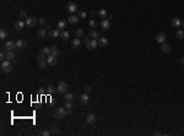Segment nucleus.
Returning a JSON list of instances; mask_svg holds the SVG:
<instances>
[{"mask_svg":"<svg viewBox=\"0 0 184 136\" xmlns=\"http://www.w3.org/2000/svg\"><path fill=\"white\" fill-rule=\"evenodd\" d=\"M16 48V42H12V41H8L5 43V49L6 50H14Z\"/></svg>","mask_w":184,"mask_h":136,"instance_id":"ddd939ff","label":"nucleus"},{"mask_svg":"<svg viewBox=\"0 0 184 136\" xmlns=\"http://www.w3.org/2000/svg\"><path fill=\"white\" fill-rule=\"evenodd\" d=\"M107 18H108V20H112V18H113V16H112V15H108V16H107Z\"/></svg>","mask_w":184,"mask_h":136,"instance_id":"a18cd8bd","label":"nucleus"},{"mask_svg":"<svg viewBox=\"0 0 184 136\" xmlns=\"http://www.w3.org/2000/svg\"><path fill=\"white\" fill-rule=\"evenodd\" d=\"M26 26V21H22V20H17L16 22H15V25H14V28L16 29V31H21V29H23V27Z\"/></svg>","mask_w":184,"mask_h":136,"instance_id":"0eeeda50","label":"nucleus"},{"mask_svg":"<svg viewBox=\"0 0 184 136\" xmlns=\"http://www.w3.org/2000/svg\"><path fill=\"white\" fill-rule=\"evenodd\" d=\"M96 119H97V117H96L95 113H88V114L86 115V123H87V124H93V123L96 121Z\"/></svg>","mask_w":184,"mask_h":136,"instance_id":"6e6552de","label":"nucleus"},{"mask_svg":"<svg viewBox=\"0 0 184 136\" xmlns=\"http://www.w3.org/2000/svg\"><path fill=\"white\" fill-rule=\"evenodd\" d=\"M64 98H65V100H73V102H74V99H75L74 94L73 93H70V92H65Z\"/></svg>","mask_w":184,"mask_h":136,"instance_id":"c756f323","label":"nucleus"},{"mask_svg":"<svg viewBox=\"0 0 184 136\" xmlns=\"http://www.w3.org/2000/svg\"><path fill=\"white\" fill-rule=\"evenodd\" d=\"M80 102H81L82 104H87V103L90 102V97L87 96V93H85V94H81V96H80Z\"/></svg>","mask_w":184,"mask_h":136,"instance_id":"aec40b11","label":"nucleus"},{"mask_svg":"<svg viewBox=\"0 0 184 136\" xmlns=\"http://www.w3.org/2000/svg\"><path fill=\"white\" fill-rule=\"evenodd\" d=\"M88 26L92 28V29H95V28L97 27V21L95 20V18H92V20H90L88 21Z\"/></svg>","mask_w":184,"mask_h":136,"instance_id":"2f4dec72","label":"nucleus"},{"mask_svg":"<svg viewBox=\"0 0 184 136\" xmlns=\"http://www.w3.org/2000/svg\"><path fill=\"white\" fill-rule=\"evenodd\" d=\"M91 91H92L91 86H85V93H90Z\"/></svg>","mask_w":184,"mask_h":136,"instance_id":"79ce46f5","label":"nucleus"},{"mask_svg":"<svg viewBox=\"0 0 184 136\" xmlns=\"http://www.w3.org/2000/svg\"><path fill=\"white\" fill-rule=\"evenodd\" d=\"M54 86L53 85H48L47 86V94H52V93H54Z\"/></svg>","mask_w":184,"mask_h":136,"instance_id":"72a5a7b5","label":"nucleus"},{"mask_svg":"<svg viewBox=\"0 0 184 136\" xmlns=\"http://www.w3.org/2000/svg\"><path fill=\"white\" fill-rule=\"evenodd\" d=\"M166 39H167V36H166L165 33H162V32H160V33H157L156 36H155V41H156L157 43H165Z\"/></svg>","mask_w":184,"mask_h":136,"instance_id":"423d86ee","label":"nucleus"},{"mask_svg":"<svg viewBox=\"0 0 184 136\" xmlns=\"http://www.w3.org/2000/svg\"><path fill=\"white\" fill-rule=\"evenodd\" d=\"M80 44H81V39H79V38H75V39H73V42H71V45H73L74 49H77L80 47Z\"/></svg>","mask_w":184,"mask_h":136,"instance_id":"4be33fe9","label":"nucleus"},{"mask_svg":"<svg viewBox=\"0 0 184 136\" xmlns=\"http://www.w3.org/2000/svg\"><path fill=\"white\" fill-rule=\"evenodd\" d=\"M50 54L58 58V55H59V49H58L56 45H52V47H50Z\"/></svg>","mask_w":184,"mask_h":136,"instance_id":"5701e85b","label":"nucleus"},{"mask_svg":"<svg viewBox=\"0 0 184 136\" xmlns=\"http://www.w3.org/2000/svg\"><path fill=\"white\" fill-rule=\"evenodd\" d=\"M47 60H42V61H38V66H39V67H41V69H44V67H46L47 66Z\"/></svg>","mask_w":184,"mask_h":136,"instance_id":"4c0bfd02","label":"nucleus"},{"mask_svg":"<svg viewBox=\"0 0 184 136\" xmlns=\"http://www.w3.org/2000/svg\"><path fill=\"white\" fill-rule=\"evenodd\" d=\"M41 52L44 53L46 55H50V48H48V47H43V48L41 49Z\"/></svg>","mask_w":184,"mask_h":136,"instance_id":"e433bc0d","label":"nucleus"},{"mask_svg":"<svg viewBox=\"0 0 184 136\" xmlns=\"http://www.w3.org/2000/svg\"><path fill=\"white\" fill-rule=\"evenodd\" d=\"M47 58H48V55H46L44 54V53H42V52H41V53H39V54L37 55V61H42V60H47Z\"/></svg>","mask_w":184,"mask_h":136,"instance_id":"cd10ccee","label":"nucleus"},{"mask_svg":"<svg viewBox=\"0 0 184 136\" xmlns=\"http://www.w3.org/2000/svg\"><path fill=\"white\" fill-rule=\"evenodd\" d=\"M101 26L103 29H109L110 28V20H108V18H103L102 20V22H101Z\"/></svg>","mask_w":184,"mask_h":136,"instance_id":"f8f14e48","label":"nucleus"},{"mask_svg":"<svg viewBox=\"0 0 184 136\" xmlns=\"http://www.w3.org/2000/svg\"><path fill=\"white\" fill-rule=\"evenodd\" d=\"M175 36L178 39H184V29H177Z\"/></svg>","mask_w":184,"mask_h":136,"instance_id":"c85d7f7f","label":"nucleus"},{"mask_svg":"<svg viewBox=\"0 0 184 136\" xmlns=\"http://www.w3.org/2000/svg\"><path fill=\"white\" fill-rule=\"evenodd\" d=\"M56 27H58V29H60V31H64L65 27H66V21L65 20H60L56 23Z\"/></svg>","mask_w":184,"mask_h":136,"instance_id":"6ab92c4d","label":"nucleus"},{"mask_svg":"<svg viewBox=\"0 0 184 136\" xmlns=\"http://www.w3.org/2000/svg\"><path fill=\"white\" fill-rule=\"evenodd\" d=\"M8 38V32L5 29H1L0 31V39H6Z\"/></svg>","mask_w":184,"mask_h":136,"instance_id":"c9c22d12","label":"nucleus"},{"mask_svg":"<svg viewBox=\"0 0 184 136\" xmlns=\"http://www.w3.org/2000/svg\"><path fill=\"white\" fill-rule=\"evenodd\" d=\"M5 54H6V59H8V60L15 59V53H14V50H6Z\"/></svg>","mask_w":184,"mask_h":136,"instance_id":"393cba45","label":"nucleus"},{"mask_svg":"<svg viewBox=\"0 0 184 136\" xmlns=\"http://www.w3.org/2000/svg\"><path fill=\"white\" fill-rule=\"evenodd\" d=\"M79 17H80V18H85V17H86V12L82 11V10H80V11H79Z\"/></svg>","mask_w":184,"mask_h":136,"instance_id":"ea45409f","label":"nucleus"},{"mask_svg":"<svg viewBox=\"0 0 184 136\" xmlns=\"http://www.w3.org/2000/svg\"><path fill=\"white\" fill-rule=\"evenodd\" d=\"M25 47H26V42L22 41V39H17V42H16V48H17V49H22V48H25Z\"/></svg>","mask_w":184,"mask_h":136,"instance_id":"a878e982","label":"nucleus"},{"mask_svg":"<svg viewBox=\"0 0 184 136\" xmlns=\"http://www.w3.org/2000/svg\"><path fill=\"white\" fill-rule=\"evenodd\" d=\"M26 25L29 26V27H35V26L37 25V18L29 17V16H28V17L26 18Z\"/></svg>","mask_w":184,"mask_h":136,"instance_id":"9b49d317","label":"nucleus"},{"mask_svg":"<svg viewBox=\"0 0 184 136\" xmlns=\"http://www.w3.org/2000/svg\"><path fill=\"white\" fill-rule=\"evenodd\" d=\"M66 10L70 12V14H76V11H79L77 10V5L73 3V1H70V3H68V5H66Z\"/></svg>","mask_w":184,"mask_h":136,"instance_id":"20e7f679","label":"nucleus"},{"mask_svg":"<svg viewBox=\"0 0 184 136\" xmlns=\"http://www.w3.org/2000/svg\"><path fill=\"white\" fill-rule=\"evenodd\" d=\"M75 35H76L77 38H81V37H83V29H82V28H77V29H75Z\"/></svg>","mask_w":184,"mask_h":136,"instance_id":"473e14b6","label":"nucleus"},{"mask_svg":"<svg viewBox=\"0 0 184 136\" xmlns=\"http://www.w3.org/2000/svg\"><path fill=\"white\" fill-rule=\"evenodd\" d=\"M161 52L162 53H165V54H168V53H171V45L167 44V43H162L161 45Z\"/></svg>","mask_w":184,"mask_h":136,"instance_id":"4468645a","label":"nucleus"},{"mask_svg":"<svg viewBox=\"0 0 184 136\" xmlns=\"http://www.w3.org/2000/svg\"><path fill=\"white\" fill-rule=\"evenodd\" d=\"M69 114H71V110H69V109H65V107H59V108H56V112H55V118L56 119H63L65 118L66 115H69Z\"/></svg>","mask_w":184,"mask_h":136,"instance_id":"f257e3e1","label":"nucleus"},{"mask_svg":"<svg viewBox=\"0 0 184 136\" xmlns=\"http://www.w3.org/2000/svg\"><path fill=\"white\" fill-rule=\"evenodd\" d=\"M20 17H21V18H25V20H26V18L28 17L27 12H26V11H25V10H22V11H21V12H20Z\"/></svg>","mask_w":184,"mask_h":136,"instance_id":"58836bf2","label":"nucleus"},{"mask_svg":"<svg viewBox=\"0 0 184 136\" xmlns=\"http://www.w3.org/2000/svg\"><path fill=\"white\" fill-rule=\"evenodd\" d=\"M182 26H183V28H184V22H182Z\"/></svg>","mask_w":184,"mask_h":136,"instance_id":"49530a36","label":"nucleus"},{"mask_svg":"<svg viewBox=\"0 0 184 136\" xmlns=\"http://www.w3.org/2000/svg\"><path fill=\"white\" fill-rule=\"evenodd\" d=\"M69 37H70V33H69L66 29H64V31L60 32V38H62V39L66 41V39H69Z\"/></svg>","mask_w":184,"mask_h":136,"instance_id":"bb28decb","label":"nucleus"},{"mask_svg":"<svg viewBox=\"0 0 184 136\" xmlns=\"http://www.w3.org/2000/svg\"><path fill=\"white\" fill-rule=\"evenodd\" d=\"M97 15H98V17H101L102 20L108 16V15H107V10L106 9H100L98 10V12H97Z\"/></svg>","mask_w":184,"mask_h":136,"instance_id":"412c9836","label":"nucleus"},{"mask_svg":"<svg viewBox=\"0 0 184 136\" xmlns=\"http://www.w3.org/2000/svg\"><path fill=\"white\" fill-rule=\"evenodd\" d=\"M46 36H47V28H38L37 29V37L44 38Z\"/></svg>","mask_w":184,"mask_h":136,"instance_id":"dca6fc26","label":"nucleus"},{"mask_svg":"<svg viewBox=\"0 0 184 136\" xmlns=\"http://www.w3.org/2000/svg\"><path fill=\"white\" fill-rule=\"evenodd\" d=\"M60 29H52L50 32H49V37H52V38H58V37H60Z\"/></svg>","mask_w":184,"mask_h":136,"instance_id":"a211bd4d","label":"nucleus"},{"mask_svg":"<svg viewBox=\"0 0 184 136\" xmlns=\"http://www.w3.org/2000/svg\"><path fill=\"white\" fill-rule=\"evenodd\" d=\"M1 69H3V71L5 74H9L12 71V64L10 60H4V61H1Z\"/></svg>","mask_w":184,"mask_h":136,"instance_id":"f03ea898","label":"nucleus"},{"mask_svg":"<svg viewBox=\"0 0 184 136\" xmlns=\"http://www.w3.org/2000/svg\"><path fill=\"white\" fill-rule=\"evenodd\" d=\"M79 21H80V17H79V16H76V15H74V14L69 18H68V22H69V23H71V25L77 23Z\"/></svg>","mask_w":184,"mask_h":136,"instance_id":"2eb2a0df","label":"nucleus"},{"mask_svg":"<svg viewBox=\"0 0 184 136\" xmlns=\"http://www.w3.org/2000/svg\"><path fill=\"white\" fill-rule=\"evenodd\" d=\"M97 41H98V45H101V47H107L108 45V39L106 37H100Z\"/></svg>","mask_w":184,"mask_h":136,"instance_id":"f3484780","label":"nucleus"},{"mask_svg":"<svg viewBox=\"0 0 184 136\" xmlns=\"http://www.w3.org/2000/svg\"><path fill=\"white\" fill-rule=\"evenodd\" d=\"M47 63H48V65H50V66H54L58 63V59H56V56L50 54V55H48V58H47Z\"/></svg>","mask_w":184,"mask_h":136,"instance_id":"1a4fd4ad","label":"nucleus"},{"mask_svg":"<svg viewBox=\"0 0 184 136\" xmlns=\"http://www.w3.org/2000/svg\"><path fill=\"white\" fill-rule=\"evenodd\" d=\"M97 45H98V41L97 39H88L87 42H86V47H87V49H90V50H93V49H96L97 48Z\"/></svg>","mask_w":184,"mask_h":136,"instance_id":"7ed1b4c3","label":"nucleus"},{"mask_svg":"<svg viewBox=\"0 0 184 136\" xmlns=\"http://www.w3.org/2000/svg\"><path fill=\"white\" fill-rule=\"evenodd\" d=\"M50 134H52V132H50V130H44V131H42V135H43V136H49Z\"/></svg>","mask_w":184,"mask_h":136,"instance_id":"a19ab883","label":"nucleus"},{"mask_svg":"<svg viewBox=\"0 0 184 136\" xmlns=\"http://www.w3.org/2000/svg\"><path fill=\"white\" fill-rule=\"evenodd\" d=\"M38 22H39L41 25H46V18H44V17H41V18H38Z\"/></svg>","mask_w":184,"mask_h":136,"instance_id":"37998d69","label":"nucleus"},{"mask_svg":"<svg viewBox=\"0 0 184 136\" xmlns=\"http://www.w3.org/2000/svg\"><path fill=\"white\" fill-rule=\"evenodd\" d=\"M50 132L53 134V135H56V134H59V126L58 125H54V126L50 127Z\"/></svg>","mask_w":184,"mask_h":136,"instance_id":"f704fd0d","label":"nucleus"},{"mask_svg":"<svg viewBox=\"0 0 184 136\" xmlns=\"http://www.w3.org/2000/svg\"><path fill=\"white\" fill-rule=\"evenodd\" d=\"M68 90V83L66 82H59L58 83V86H56V91L59 92V93H65Z\"/></svg>","mask_w":184,"mask_h":136,"instance_id":"39448f33","label":"nucleus"},{"mask_svg":"<svg viewBox=\"0 0 184 136\" xmlns=\"http://www.w3.org/2000/svg\"><path fill=\"white\" fill-rule=\"evenodd\" d=\"M65 108L71 110L74 108V102L73 100H65Z\"/></svg>","mask_w":184,"mask_h":136,"instance_id":"7c9ffc66","label":"nucleus"},{"mask_svg":"<svg viewBox=\"0 0 184 136\" xmlns=\"http://www.w3.org/2000/svg\"><path fill=\"white\" fill-rule=\"evenodd\" d=\"M171 25H172V27L179 28L180 26H182V21H180V18L179 17H173L172 18V21H171Z\"/></svg>","mask_w":184,"mask_h":136,"instance_id":"9d476101","label":"nucleus"},{"mask_svg":"<svg viewBox=\"0 0 184 136\" xmlns=\"http://www.w3.org/2000/svg\"><path fill=\"white\" fill-rule=\"evenodd\" d=\"M88 36L91 37V38H93V39H98V38H100V32H97V31H95V29H91Z\"/></svg>","mask_w":184,"mask_h":136,"instance_id":"b1692460","label":"nucleus"},{"mask_svg":"<svg viewBox=\"0 0 184 136\" xmlns=\"http://www.w3.org/2000/svg\"><path fill=\"white\" fill-rule=\"evenodd\" d=\"M179 61H180V64H182V65H184V56H182V58H180V60H179Z\"/></svg>","mask_w":184,"mask_h":136,"instance_id":"c03bdc74","label":"nucleus"}]
</instances>
